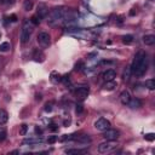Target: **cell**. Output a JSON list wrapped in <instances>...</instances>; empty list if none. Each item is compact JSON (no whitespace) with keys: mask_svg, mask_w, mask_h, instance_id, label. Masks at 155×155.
Wrapping results in <instances>:
<instances>
[{"mask_svg":"<svg viewBox=\"0 0 155 155\" xmlns=\"http://www.w3.org/2000/svg\"><path fill=\"white\" fill-rule=\"evenodd\" d=\"M130 68H131V71L133 74H136L137 76H142L145 74V71L148 69V59H147V56L143 51H139L134 56L132 65Z\"/></svg>","mask_w":155,"mask_h":155,"instance_id":"6da1fadb","label":"cell"},{"mask_svg":"<svg viewBox=\"0 0 155 155\" xmlns=\"http://www.w3.org/2000/svg\"><path fill=\"white\" fill-rule=\"evenodd\" d=\"M64 11H65V7H63V6L54 7L53 10H51L48 13V17H47V23L50 25H57L61 22H63L64 21Z\"/></svg>","mask_w":155,"mask_h":155,"instance_id":"7a4b0ae2","label":"cell"},{"mask_svg":"<svg viewBox=\"0 0 155 155\" xmlns=\"http://www.w3.org/2000/svg\"><path fill=\"white\" fill-rule=\"evenodd\" d=\"M31 31H33V23L30 22V19H27L23 23V27L21 30V42L22 44H27L29 41Z\"/></svg>","mask_w":155,"mask_h":155,"instance_id":"3957f363","label":"cell"},{"mask_svg":"<svg viewBox=\"0 0 155 155\" xmlns=\"http://www.w3.org/2000/svg\"><path fill=\"white\" fill-rule=\"evenodd\" d=\"M115 147H116V143L114 140H105L98 145V151L101 154H107V153L113 151L115 149Z\"/></svg>","mask_w":155,"mask_h":155,"instance_id":"277c9868","label":"cell"},{"mask_svg":"<svg viewBox=\"0 0 155 155\" xmlns=\"http://www.w3.org/2000/svg\"><path fill=\"white\" fill-rule=\"evenodd\" d=\"M38 42H39V45H40L42 48H46V47H48L50 44H51V36L48 35V33L41 31V33L38 34Z\"/></svg>","mask_w":155,"mask_h":155,"instance_id":"5b68a950","label":"cell"},{"mask_svg":"<svg viewBox=\"0 0 155 155\" xmlns=\"http://www.w3.org/2000/svg\"><path fill=\"white\" fill-rule=\"evenodd\" d=\"M119 136H120L119 131L114 130V128H110V127L108 130L103 131V137H104L105 140H116L119 138Z\"/></svg>","mask_w":155,"mask_h":155,"instance_id":"8992f818","label":"cell"},{"mask_svg":"<svg viewBox=\"0 0 155 155\" xmlns=\"http://www.w3.org/2000/svg\"><path fill=\"white\" fill-rule=\"evenodd\" d=\"M88 92H90L88 86H86V85L80 86V87H78L76 91H75V97H76L78 99H80V101H84V99L88 96Z\"/></svg>","mask_w":155,"mask_h":155,"instance_id":"52a82bcc","label":"cell"},{"mask_svg":"<svg viewBox=\"0 0 155 155\" xmlns=\"http://www.w3.org/2000/svg\"><path fill=\"white\" fill-rule=\"evenodd\" d=\"M94 127L98 130V131H105V130H108L109 127H110V122L107 120V119H104V117H99L96 122H94Z\"/></svg>","mask_w":155,"mask_h":155,"instance_id":"ba28073f","label":"cell"},{"mask_svg":"<svg viewBox=\"0 0 155 155\" xmlns=\"http://www.w3.org/2000/svg\"><path fill=\"white\" fill-rule=\"evenodd\" d=\"M47 15H48V8H47L46 4H42V2L36 6V17L39 19H41V18H45Z\"/></svg>","mask_w":155,"mask_h":155,"instance_id":"9c48e42d","label":"cell"},{"mask_svg":"<svg viewBox=\"0 0 155 155\" xmlns=\"http://www.w3.org/2000/svg\"><path fill=\"white\" fill-rule=\"evenodd\" d=\"M78 16L79 15L74 8H65V11H64V21H67V22L78 19Z\"/></svg>","mask_w":155,"mask_h":155,"instance_id":"30bf717a","label":"cell"},{"mask_svg":"<svg viewBox=\"0 0 155 155\" xmlns=\"http://www.w3.org/2000/svg\"><path fill=\"white\" fill-rule=\"evenodd\" d=\"M103 79L105 80V81H110V80H114L115 78H116V71L114 70V69H108V70H105L104 73H103Z\"/></svg>","mask_w":155,"mask_h":155,"instance_id":"8fae6325","label":"cell"},{"mask_svg":"<svg viewBox=\"0 0 155 155\" xmlns=\"http://www.w3.org/2000/svg\"><path fill=\"white\" fill-rule=\"evenodd\" d=\"M130 99H131L130 92H128V91H122L121 94H120V102H121L124 105H127L128 102H130Z\"/></svg>","mask_w":155,"mask_h":155,"instance_id":"7c38bea8","label":"cell"},{"mask_svg":"<svg viewBox=\"0 0 155 155\" xmlns=\"http://www.w3.org/2000/svg\"><path fill=\"white\" fill-rule=\"evenodd\" d=\"M143 42L148 46H153L155 44V35L153 34H148V35H144L143 36Z\"/></svg>","mask_w":155,"mask_h":155,"instance_id":"4fadbf2b","label":"cell"},{"mask_svg":"<svg viewBox=\"0 0 155 155\" xmlns=\"http://www.w3.org/2000/svg\"><path fill=\"white\" fill-rule=\"evenodd\" d=\"M127 105H128L131 109H138V108L142 107V102H140L138 98H131Z\"/></svg>","mask_w":155,"mask_h":155,"instance_id":"5bb4252c","label":"cell"},{"mask_svg":"<svg viewBox=\"0 0 155 155\" xmlns=\"http://www.w3.org/2000/svg\"><path fill=\"white\" fill-rule=\"evenodd\" d=\"M33 58H34L36 62H42V61H44V58H45V54L42 53V51H40L39 48H36V50H34Z\"/></svg>","mask_w":155,"mask_h":155,"instance_id":"9a60e30c","label":"cell"},{"mask_svg":"<svg viewBox=\"0 0 155 155\" xmlns=\"http://www.w3.org/2000/svg\"><path fill=\"white\" fill-rule=\"evenodd\" d=\"M8 120V114L6 110L0 109V125H5Z\"/></svg>","mask_w":155,"mask_h":155,"instance_id":"2e32d148","label":"cell"},{"mask_svg":"<svg viewBox=\"0 0 155 155\" xmlns=\"http://www.w3.org/2000/svg\"><path fill=\"white\" fill-rule=\"evenodd\" d=\"M114 87H116V82H115L114 80L105 81V84L103 85V88H104V90H113Z\"/></svg>","mask_w":155,"mask_h":155,"instance_id":"e0dca14e","label":"cell"},{"mask_svg":"<svg viewBox=\"0 0 155 155\" xmlns=\"http://www.w3.org/2000/svg\"><path fill=\"white\" fill-rule=\"evenodd\" d=\"M75 139H76L78 142H80V143H85V144H87V143H90V142H91V138H90L88 136H86V134L79 136V137H76Z\"/></svg>","mask_w":155,"mask_h":155,"instance_id":"ac0fdd59","label":"cell"},{"mask_svg":"<svg viewBox=\"0 0 155 155\" xmlns=\"http://www.w3.org/2000/svg\"><path fill=\"white\" fill-rule=\"evenodd\" d=\"M149 90H154L155 88V80L154 79H148L145 80V84H144Z\"/></svg>","mask_w":155,"mask_h":155,"instance_id":"d6986e66","label":"cell"},{"mask_svg":"<svg viewBox=\"0 0 155 155\" xmlns=\"http://www.w3.org/2000/svg\"><path fill=\"white\" fill-rule=\"evenodd\" d=\"M23 7H24L25 11H30V10L33 8V2H31V0H25L24 4H23Z\"/></svg>","mask_w":155,"mask_h":155,"instance_id":"ffe728a7","label":"cell"},{"mask_svg":"<svg viewBox=\"0 0 155 155\" xmlns=\"http://www.w3.org/2000/svg\"><path fill=\"white\" fill-rule=\"evenodd\" d=\"M131 74H132V71H131V68L130 67H127L126 69H125V71H124V80H130V76H131Z\"/></svg>","mask_w":155,"mask_h":155,"instance_id":"44dd1931","label":"cell"},{"mask_svg":"<svg viewBox=\"0 0 155 155\" xmlns=\"http://www.w3.org/2000/svg\"><path fill=\"white\" fill-rule=\"evenodd\" d=\"M10 47H11L10 44L5 41V42H2V44L0 45V51H1V52H7V51L10 50Z\"/></svg>","mask_w":155,"mask_h":155,"instance_id":"7402d4cb","label":"cell"},{"mask_svg":"<svg viewBox=\"0 0 155 155\" xmlns=\"http://www.w3.org/2000/svg\"><path fill=\"white\" fill-rule=\"evenodd\" d=\"M122 42L124 44H131V42H133V36L132 35H125V36H122Z\"/></svg>","mask_w":155,"mask_h":155,"instance_id":"603a6c76","label":"cell"},{"mask_svg":"<svg viewBox=\"0 0 155 155\" xmlns=\"http://www.w3.org/2000/svg\"><path fill=\"white\" fill-rule=\"evenodd\" d=\"M27 131H28V126L25 124H23V125L19 126V134L21 136H25L27 134Z\"/></svg>","mask_w":155,"mask_h":155,"instance_id":"cb8c5ba5","label":"cell"},{"mask_svg":"<svg viewBox=\"0 0 155 155\" xmlns=\"http://www.w3.org/2000/svg\"><path fill=\"white\" fill-rule=\"evenodd\" d=\"M65 153L67 154H81V153H85V150H81V149H67Z\"/></svg>","mask_w":155,"mask_h":155,"instance_id":"d4e9b609","label":"cell"},{"mask_svg":"<svg viewBox=\"0 0 155 155\" xmlns=\"http://www.w3.org/2000/svg\"><path fill=\"white\" fill-rule=\"evenodd\" d=\"M6 138V130L4 127H0V140H4Z\"/></svg>","mask_w":155,"mask_h":155,"instance_id":"484cf974","label":"cell"},{"mask_svg":"<svg viewBox=\"0 0 155 155\" xmlns=\"http://www.w3.org/2000/svg\"><path fill=\"white\" fill-rule=\"evenodd\" d=\"M144 138H145L147 140H150V142H151V140L155 139V134H154V133H147V134L144 136Z\"/></svg>","mask_w":155,"mask_h":155,"instance_id":"4316f807","label":"cell"},{"mask_svg":"<svg viewBox=\"0 0 155 155\" xmlns=\"http://www.w3.org/2000/svg\"><path fill=\"white\" fill-rule=\"evenodd\" d=\"M57 139H58V137H57V136H51V137H48V138H47V142H48L50 144H52V143H54Z\"/></svg>","mask_w":155,"mask_h":155,"instance_id":"83f0119b","label":"cell"},{"mask_svg":"<svg viewBox=\"0 0 155 155\" xmlns=\"http://www.w3.org/2000/svg\"><path fill=\"white\" fill-rule=\"evenodd\" d=\"M82 111H84L82 104H78V105H76V114H81Z\"/></svg>","mask_w":155,"mask_h":155,"instance_id":"f1b7e54d","label":"cell"},{"mask_svg":"<svg viewBox=\"0 0 155 155\" xmlns=\"http://www.w3.org/2000/svg\"><path fill=\"white\" fill-rule=\"evenodd\" d=\"M30 22H31L34 25H38V24H39V19H38V17H36V16L31 17V18H30Z\"/></svg>","mask_w":155,"mask_h":155,"instance_id":"f546056e","label":"cell"},{"mask_svg":"<svg viewBox=\"0 0 155 155\" xmlns=\"http://www.w3.org/2000/svg\"><path fill=\"white\" fill-rule=\"evenodd\" d=\"M45 110H46V111H51V110H52V102L46 103V105H45Z\"/></svg>","mask_w":155,"mask_h":155,"instance_id":"4dcf8cb0","label":"cell"},{"mask_svg":"<svg viewBox=\"0 0 155 155\" xmlns=\"http://www.w3.org/2000/svg\"><path fill=\"white\" fill-rule=\"evenodd\" d=\"M1 2L2 4H13L15 0H1Z\"/></svg>","mask_w":155,"mask_h":155,"instance_id":"1f68e13d","label":"cell"},{"mask_svg":"<svg viewBox=\"0 0 155 155\" xmlns=\"http://www.w3.org/2000/svg\"><path fill=\"white\" fill-rule=\"evenodd\" d=\"M11 21H12V22H16V21H17L16 15H11Z\"/></svg>","mask_w":155,"mask_h":155,"instance_id":"d6a6232c","label":"cell"},{"mask_svg":"<svg viewBox=\"0 0 155 155\" xmlns=\"http://www.w3.org/2000/svg\"><path fill=\"white\" fill-rule=\"evenodd\" d=\"M35 132H36V133H39V134H41V133H42V130H41V128H39V127H36V128H35Z\"/></svg>","mask_w":155,"mask_h":155,"instance_id":"836d02e7","label":"cell"},{"mask_svg":"<svg viewBox=\"0 0 155 155\" xmlns=\"http://www.w3.org/2000/svg\"><path fill=\"white\" fill-rule=\"evenodd\" d=\"M50 130H51V131H56V130H57L56 125H53V124H52V125H51V127H50Z\"/></svg>","mask_w":155,"mask_h":155,"instance_id":"e575fe53","label":"cell"},{"mask_svg":"<svg viewBox=\"0 0 155 155\" xmlns=\"http://www.w3.org/2000/svg\"><path fill=\"white\" fill-rule=\"evenodd\" d=\"M85 1H87V0H85Z\"/></svg>","mask_w":155,"mask_h":155,"instance_id":"d590c367","label":"cell"},{"mask_svg":"<svg viewBox=\"0 0 155 155\" xmlns=\"http://www.w3.org/2000/svg\"><path fill=\"white\" fill-rule=\"evenodd\" d=\"M0 36H1V34H0Z\"/></svg>","mask_w":155,"mask_h":155,"instance_id":"8d00e7d4","label":"cell"}]
</instances>
